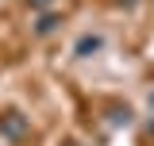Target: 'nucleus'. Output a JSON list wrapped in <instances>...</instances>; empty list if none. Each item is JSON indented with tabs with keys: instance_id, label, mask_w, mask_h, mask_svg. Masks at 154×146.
<instances>
[{
	"instance_id": "obj_1",
	"label": "nucleus",
	"mask_w": 154,
	"mask_h": 146,
	"mask_svg": "<svg viewBox=\"0 0 154 146\" xmlns=\"http://www.w3.org/2000/svg\"><path fill=\"white\" fill-rule=\"evenodd\" d=\"M96 46H100V38H81V42H77V54H89Z\"/></svg>"
}]
</instances>
